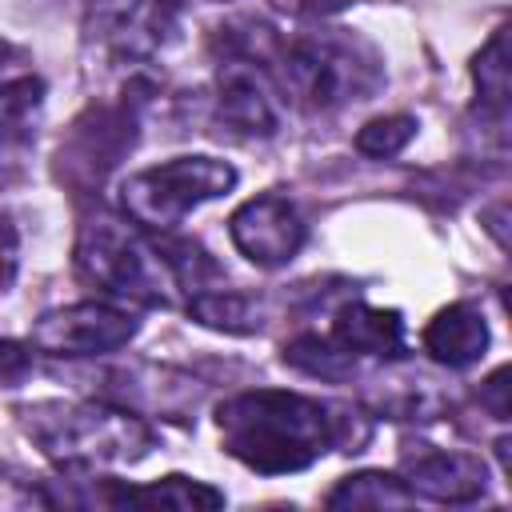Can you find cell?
Segmentation results:
<instances>
[{
	"label": "cell",
	"mask_w": 512,
	"mask_h": 512,
	"mask_svg": "<svg viewBox=\"0 0 512 512\" xmlns=\"http://www.w3.org/2000/svg\"><path fill=\"white\" fill-rule=\"evenodd\" d=\"M224 452L260 476L304 472L332 448L328 404L284 388L236 392L216 408Z\"/></svg>",
	"instance_id": "obj_1"
},
{
	"label": "cell",
	"mask_w": 512,
	"mask_h": 512,
	"mask_svg": "<svg viewBox=\"0 0 512 512\" xmlns=\"http://www.w3.org/2000/svg\"><path fill=\"white\" fill-rule=\"evenodd\" d=\"M20 432L64 472L136 464L152 452L156 432L128 408L100 400H32L16 408Z\"/></svg>",
	"instance_id": "obj_2"
},
{
	"label": "cell",
	"mask_w": 512,
	"mask_h": 512,
	"mask_svg": "<svg viewBox=\"0 0 512 512\" xmlns=\"http://www.w3.org/2000/svg\"><path fill=\"white\" fill-rule=\"evenodd\" d=\"M268 68L284 104H296L300 112H340L384 84L376 48L344 28H316L280 40Z\"/></svg>",
	"instance_id": "obj_3"
},
{
	"label": "cell",
	"mask_w": 512,
	"mask_h": 512,
	"mask_svg": "<svg viewBox=\"0 0 512 512\" xmlns=\"http://www.w3.org/2000/svg\"><path fill=\"white\" fill-rule=\"evenodd\" d=\"M76 272L124 304L168 308L176 280L160 252L156 232L148 236L128 216L92 212L76 236Z\"/></svg>",
	"instance_id": "obj_4"
},
{
	"label": "cell",
	"mask_w": 512,
	"mask_h": 512,
	"mask_svg": "<svg viewBox=\"0 0 512 512\" xmlns=\"http://www.w3.org/2000/svg\"><path fill=\"white\" fill-rule=\"evenodd\" d=\"M236 188V168L220 156H176L132 172L120 184V208L144 232H172L188 212Z\"/></svg>",
	"instance_id": "obj_5"
},
{
	"label": "cell",
	"mask_w": 512,
	"mask_h": 512,
	"mask_svg": "<svg viewBox=\"0 0 512 512\" xmlns=\"http://www.w3.org/2000/svg\"><path fill=\"white\" fill-rule=\"evenodd\" d=\"M180 28V0H92L84 44L100 64L136 68L156 60Z\"/></svg>",
	"instance_id": "obj_6"
},
{
	"label": "cell",
	"mask_w": 512,
	"mask_h": 512,
	"mask_svg": "<svg viewBox=\"0 0 512 512\" xmlns=\"http://www.w3.org/2000/svg\"><path fill=\"white\" fill-rule=\"evenodd\" d=\"M136 332H140V320L128 308L112 300H80V304L48 308L32 324V348L48 356L84 360V356H104L124 348Z\"/></svg>",
	"instance_id": "obj_7"
},
{
	"label": "cell",
	"mask_w": 512,
	"mask_h": 512,
	"mask_svg": "<svg viewBox=\"0 0 512 512\" xmlns=\"http://www.w3.org/2000/svg\"><path fill=\"white\" fill-rule=\"evenodd\" d=\"M228 236L236 244V252L256 264V268H284L296 260V252L304 248V236H308V224L300 216V208L280 196V192H264V196H252L244 200L232 220H228Z\"/></svg>",
	"instance_id": "obj_8"
},
{
	"label": "cell",
	"mask_w": 512,
	"mask_h": 512,
	"mask_svg": "<svg viewBox=\"0 0 512 512\" xmlns=\"http://www.w3.org/2000/svg\"><path fill=\"white\" fill-rule=\"evenodd\" d=\"M284 96L268 64L248 56H220L216 68V116L240 136H276Z\"/></svg>",
	"instance_id": "obj_9"
},
{
	"label": "cell",
	"mask_w": 512,
	"mask_h": 512,
	"mask_svg": "<svg viewBox=\"0 0 512 512\" xmlns=\"http://www.w3.org/2000/svg\"><path fill=\"white\" fill-rule=\"evenodd\" d=\"M400 480L420 500L472 504L488 488V468H484V460H476L468 452H448V448L420 444L416 452H408L400 460Z\"/></svg>",
	"instance_id": "obj_10"
},
{
	"label": "cell",
	"mask_w": 512,
	"mask_h": 512,
	"mask_svg": "<svg viewBox=\"0 0 512 512\" xmlns=\"http://www.w3.org/2000/svg\"><path fill=\"white\" fill-rule=\"evenodd\" d=\"M40 112H44L40 76H16L0 84V192L16 188L28 176Z\"/></svg>",
	"instance_id": "obj_11"
},
{
	"label": "cell",
	"mask_w": 512,
	"mask_h": 512,
	"mask_svg": "<svg viewBox=\"0 0 512 512\" xmlns=\"http://www.w3.org/2000/svg\"><path fill=\"white\" fill-rule=\"evenodd\" d=\"M132 140H136V108L128 100L100 104L72 124V140L60 152V160L68 172H84L88 180L92 176L100 180V172H108L124 156V148H132Z\"/></svg>",
	"instance_id": "obj_12"
},
{
	"label": "cell",
	"mask_w": 512,
	"mask_h": 512,
	"mask_svg": "<svg viewBox=\"0 0 512 512\" xmlns=\"http://www.w3.org/2000/svg\"><path fill=\"white\" fill-rule=\"evenodd\" d=\"M420 344L424 352L444 364V368H472L476 360H484L488 352V324H484V312L468 300H456L448 308H440L424 332H420Z\"/></svg>",
	"instance_id": "obj_13"
},
{
	"label": "cell",
	"mask_w": 512,
	"mask_h": 512,
	"mask_svg": "<svg viewBox=\"0 0 512 512\" xmlns=\"http://www.w3.org/2000/svg\"><path fill=\"white\" fill-rule=\"evenodd\" d=\"M328 336L352 352L356 360L360 356H400L404 352V316L396 308H376V304H364V300H348L344 308H336L332 316V328Z\"/></svg>",
	"instance_id": "obj_14"
},
{
	"label": "cell",
	"mask_w": 512,
	"mask_h": 512,
	"mask_svg": "<svg viewBox=\"0 0 512 512\" xmlns=\"http://www.w3.org/2000/svg\"><path fill=\"white\" fill-rule=\"evenodd\" d=\"M100 504L112 508H172V512H208L224 504V492L192 480V476H160L152 484H120V480H104V496Z\"/></svg>",
	"instance_id": "obj_15"
},
{
	"label": "cell",
	"mask_w": 512,
	"mask_h": 512,
	"mask_svg": "<svg viewBox=\"0 0 512 512\" xmlns=\"http://www.w3.org/2000/svg\"><path fill=\"white\" fill-rule=\"evenodd\" d=\"M472 84H476V112L480 124L496 136L504 148L508 140V92H512V68H508V28H496L488 44L472 56Z\"/></svg>",
	"instance_id": "obj_16"
},
{
	"label": "cell",
	"mask_w": 512,
	"mask_h": 512,
	"mask_svg": "<svg viewBox=\"0 0 512 512\" xmlns=\"http://www.w3.org/2000/svg\"><path fill=\"white\" fill-rule=\"evenodd\" d=\"M188 316H192V320H200L204 328L236 332V336L256 332V328H260V320H264V316H260V304H256L252 296L232 292V288H224V284H216V288H204V292L188 296Z\"/></svg>",
	"instance_id": "obj_17"
},
{
	"label": "cell",
	"mask_w": 512,
	"mask_h": 512,
	"mask_svg": "<svg viewBox=\"0 0 512 512\" xmlns=\"http://www.w3.org/2000/svg\"><path fill=\"white\" fill-rule=\"evenodd\" d=\"M416 496L404 488L400 476L392 472H356L344 476L332 492H328V508H408Z\"/></svg>",
	"instance_id": "obj_18"
},
{
	"label": "cell",
	"mask_w": 512,
	"mask_h": 512,
	"mask_svg": "<svg viewBox=\"0 0 512 512\" xmlns=\"http://www.w3.org/2000/svg\"><path fill=\"white\" fill-rule=\"evenodd\" d=\"M284 364H292V368H300L308 376H320V380H344V376H352L356 356L344 352L332 336L304 332V336L284 344Z\"/></svg>",
	"instance_id": "obj_19"
},
{
	"label": "cell",
	"mask_w": 512,
	"mask_h": 512,
	"mask_svg": "<svg viewBox=\"0 0 512 512\" xmlns=\"http://www.w3.org/2000/svg\"><path fill=\"white\" fill-rule=\"evenodd\" d=\"M416 116L408 112H392V116H376L368 120L360 132H356V152L360 156H372V160H388V156H400L408 148V140L416 136Z\"/></svg>",
	"instance_id": "obj_20"
},
{
	"label": "cell",
	"mask_w": 512,
	"mask_h": 512,
	"mask_svg": "<svg viewBox=\"0 0 512 512\" xmlns=\"http://www.w3.org/2000/svg\"><path fill=\"white\" fill-rule=\"evenodd\" d=\"M32 372V344L0 336V380H24Z\"/></svg>",
	"instance_id": "obj_21"
},
{
	"label": "cell",
	"mask_w": 512,
	"mask_h": 512,
	"mask_svg": "<svg viewBox=\"0 0 512 512\" xmlns=\"http://www.w3.org/2000/svg\"><path fill=\"white\" fill-rule=\"evenodd\" d=\"M480 404L496 416V420H508V368H496L484 388H480Z\"/></svg>",
	"instance_id": "obj_22"
},
{
	"label": "cell",
	"mask_w": 512,
	"mask_h": 512,
	"mask_svg": "<svg viewBox=\"0 0 512 512\" xmlns=\"http://www.w3.org/2000/svg\"><path fill=\"white\" fill-rule=\"evenodd\" d=\"M4 56H8V44H4V40H0V64H4Z\"/></svg>",
	"instance_id": "obj_23"
}]
</instances>
